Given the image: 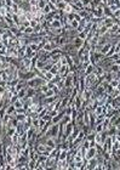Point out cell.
<instances>
[{
	"instance_id": "6da1fadb",
	"label": "cell",
	"mask_w": 120,
	"mask_h": 170,
	"mask_svg": "<svg viewBox=\"0 0 120 170\" xmlns=\"http://www.w3.org/2000/svg\"><path fill=\"white\" fill-rule=\"evenodd\" d=\"M96 82H97V75H96L95 72H93V73H91V74L85 75V83H86V88H91V86L95 84Z\"/></svg>"
},
{
	"instance_id": "7a4b0ae2",
	"label": "cell",
	"mask_w": 120,
	"mask_h": 170,
	"mask_svg": "<svg viewBox=\"0 0 120 170\" xmlns=\"http://www.w3.org/2000/svg\"><path fill=\"white\" fill-rule=\"evenodd\" d=\"M57 162H58V158L56 157H47L45 164H46V169H56Z\"/></svg>"
},
{
	"instance_id": "3957f363",
	"label": "cell",
	"mask_w": 120,
	"mask_h": 170,
	"mask_svg": "<svg viewBox=\"0 0 120 170\" xmlns=\"http://www.w3.org/2000/svg\"><path fill=\"white\" fill-rule=\"evenodd\" d=\"M97 164H98V162H97V158H91V159L86 160V164H85V169L87 170H95L96 167H97Z\"/></svg>"
},
{
	"instance_id": "277c9868",
	"label": "cell",
	"mask_w": 120,
	"mask_h": 170,
	"mask_svg": "<svg viewBox=\"0 0 120 170\" xmlns=\"http://www.w3.org/2000/svg\"><path fill=\"white\" fill-rule=\"evenodd\" d=\"M96 154H97V149H96V146H95V147H90V148H87V151H86V154H85V159L89 160V159H91V158H95Z\"/></svg>"
},
{
	"instance_id": "5b68a950",
	"label": "cell",
	"mask_w": 120,
	"mask_h": 170,
	"mask_svg": "<svg viewBox=\"0 0 120 170\" xmlns=\"http://www.w3.org/2000/svg\"><path fill=\"white\" fill-rule=\"evenodd\" d=\"M69 72H71V69L68 67V64H62L60 68V72H58V75L61 78H64V77H67L69 74Z\"/></svg>"
},
{
	"instance_id": "8992f818",
	"label": "cell",
	"mask_w": 120,
	"mask_h": 170,
	"mask_svg": "<svg viewBox=\"0 0 120 170\" xmlns=\"http://www.w3.org/2000/svg\"><path fill=\"white\" fill-rule=\"evenodd\" d=\"M55 47H57L56 44L55 42H51V41H46L45 44H44V46H42V50H45V51H47V52H51Z\"/></svg>"
},
{
	"instance_id": "52a82bcc",
	"label": "cell",
	"mask_w": 120,
	"mask_h": 170,
	"mask_svg": "<svg viewBox=\"0 0 120 170\" xmlns=\"http://www.w3.org/2000/svg\"><path fill=\"white\" fill-rule=\"evenodd\" d=\"M92 12H93V16H95V17H103V7L101 6V5L96 6L95 9L92 10Z\"/></svg>"
},
{
	"instance_id": "ba28073f",
	"label": "cell",
	"mask_w": 120,
	"mask_h": 170,
	"mask_svg": "<svg viewBox=\"0 0 120 170\" xmlns=\"http://www.w3.org/2000/svg\"><path fill=\"white\" fill-rule=\"evenodd\" d=\"M106 33H108V27H107V26H104V25H102L101 27H98V29H97L96 34H97L98 37H102V35H104Z\"/></svg>"
},
{
	"instance_id": "9c48e42d",
	"label": "cell",
	"mask_w": 120,
	"mask_h": 170,
	"mask_svg": "<svg viewBox=\"0 0 120 170\" xmlns=\"http://www.w3.org/2000/svg\"><path fill=\"white\" fill-rule=\"evenodd\" d=\"M112 45H113V44H110V42H107V44H104V45L101 47V53L106 56L107 53L109 52V50H110V47H112Z\"/></svg>"
},
{
	"instance_id": "30bf717a",
	"label": "cell",
	"mask_w": 120,
	"mask_h": 170,
	"mask_svg": "<svg viewBox=\"0 0 120 170\" xmlns=\"http://www.w3.org/2000/svg\"><path fill=\"white\" fill-rule=\"evenodd\" d=\"M42 77H44L47 82H51V80L55 78V74H53L51 71H46V72H44V73H42Z\"/></svg>"
},
{
	"instance_id": "8fae6325",
	"label": "cell",
	"mask_w": 120,
	"mask_h": 170,
	"mask_svg": "<svg viewBox=\"0 0 120 170\" xmlns=\"http://www.w3.org/2000/svg\"><path fill=\"white\" fill-rule=\"evenodd\" d=\"M103 17H110V18L114 17L113 12L110 11V9L108 6H104V7H103Z\"/></svg>"
},
{
	"instance_id": "7c38bea8",
	"label": "cell",
	"mask_w": 120,
	"mask_h": 170,
	"mask_svg": "<svg viewBox=\"0 0 120 170\" xmlns=\"http://www.w3.org/2000/svg\"><path fill=\"white\" fill-rule=\"evenodd\" d=\"M84 41H85V40L81 39V38H79V37H77V38H74V39H73V44H74L78 49H80L81 46L84 45Z\"/></svg>"
},
{
	"instance_id": "4fadbf2b",
	"label": "cell",
	"mask_w": 120,
	"mask_h": 170,
	"mask_svg": "<svg viewBox=\"0 0 120 170\" xmlns=\"http://www.w3.org/2000/svg\"><path fill=\"white\" fill-rule=\"evenodd\" d=\"M71 122H72L71 114H64V116H63V118L61 119L60 124H61V125H66V124H68V123H71Z\"/></svg>"
},
{
	"instance_id": "5bb4252c",
	"label": "cell",
	"mask_w": 120,
	"mask_h": 170,
	"mask_svg": "<svg viewBox=\"0 0 120 170\" xmlns=\"http://www.w3.org/2000/svg\"><path fill=\"white\" fill-rule=\"evenodd\" d=\"M6 114H10V116H16V107L10 103V105L6 107Z\"/></svg>"
},
{
	"instance_id": "9a60e30c",
	"label": "cell",
	"mask_w": 120,
	"mask_h": 170,
	"mask_svg": "<svg viewBox=\"0 0 120 170\" xmlns=\"http://www.w3.org/2000/svg\"><path fill=\"white\" fill-rule=\"evenodd\" d=\"M67 154H68V149H60L58 160H66L67 159Z\"/></svg>"
},
{
	"instance_id": "2e32d148",
	"label": "cell",
	"mask_w": 120,
	"mask_h": 170,
	"mask_svg": "<svg viewBox=\"0 0 120 170\" xmlns=\"http://www.w3.org/2000/svg\"><path fill=\"white\" fill-rule=\"evenodd\" d=\"M23 125H24V130L27 131V130L29 129V128L32 126V117L27 116V118H26L24 122H23Z\"/></svg>"
},
{
	"instance_id": "e0dca14e",
	"label": "cell",
	"mask_w": 120,
	"mask_h": 170,
	"mask_svg": "<svg viewBox=\"0 0 120 170\" xmlns=\"http://www.w3.org/2000/svg\"><path fill=\"white\" fill-rule=\"evenodd\" d=\"M16 132H17L18 135H21V134H23V132H26L24 125H23V123H22V122H18L17 126H16Z\"/></svg>"
},
{
	"instance_id": "ac0fdd59",
	"label": "cell",
	"mask_w": 120,
	"mask_h": 170,
	"mask_svg": "<svg viewBox=\"0 0 120 170\" xmlns=\"http://www.w3.org/2000/svg\"><path fill=\"white\" fill-rule=\"evenodd\" d=\"M95 68H96V66H93L92 63H90V64H87V67L85 68V75H87V74H91V73H93L95 72Z\"/></svg>"
},
{
	"instance_id": "d6986e66",
	"label": "cell",
	"mask_w": 120,
	"mask_h": 170,
	"mask_svg": "<svg viewBox=\"0 0 120 170\" xmlns=\"http://www.w3.org/2000/svg\"><path fill=\"white\" fill-rule=\"evenodd\" d=\"M50 27H51V28H61V27H62V23H61L60 20H52Z\"/></svg>"
},
{
	"instance_id": "ffe728a7",
	"label": "cell",
	"mask_w": 120,
	"mask_h": 170,
	"mask_svg": "<svg viewBox=\"0 0 120 170\" xmlns=\"http://www.w3.org/2000/svg\"><path fill=\"white\" fill-rule=\"evenodd\" d=\"M26 95H27V88H24V89H22V90H20V91L17 92V96H18V99L21 100H23L26 97Z\"/></svg>"
},
{
	"instance_id": "44dd1931",
	"label": "cell",
	"mask_w": 120,
	"mask_h": 170,
	"mask_svg": "<svg viewBox=\"0 0 120 170\" xmlns=\"http://www.w3.org/2000/svg\"><path fill=\"white\" fill-rule=\"evenodd\" d=\"M118 28H119V25H117V23H114L112 27H110L109 29H108V33L109 34H117L118 32Z\"/></svg>"
},
{
	"instance_id": "7402d4cb",
	"label": "cell",
	"mask_w": 120,
	"mask_h": 170,
	"mask_svg": "<svg viewBox=\"0 0 120 170\" xmlns=\"http://www.w3.org/2000/svg\"><path fill=\"white\" fill-rule=\"evenodd\" d=\"M12 20L16 26H21V18H20L18 14H12Z\"/></svg>"
},
{
	"instance_id": "603a6c76",
	"label": "cell",
	"mask_w": 120,
	"mask_h": 170,
	"mask_svg": "<svg viewBox=\"0 0 120 170\" xmlns=\"http://www.w3.org/2000/svg\"><path fill=\"white\" fill-rule=\"evenodd\" d=\"M11 12L12 14H18V11H20V5H18L17 3H14L12 5H11Z\"/></svg>"
},
{
	"instance_id": "cb8c5ba5",
	"label": "cell",
	"mask_w": 120,
	"mask_h": 170,
	"mask_svg": "<svg viewBox=\"0 0 120 170\" xmlns=\"http://www.w3.org/2000/svg\"><path fill=\"white\" fill-rule=\"evenodd\" d=\"M67 4L66 1H58V3L56 4V6H57V10H64V7L67 6Z\"/></svg>"
},
{
	"instance_id": "d4e9b609",
	"label": "cell",
	"mask_w": 120,
	"mask_h": 170,
	"mask_svg": "<svg viewBox=\"0 0 120 170\" xmlns=\"http://www.w3.org/2000/svg\"><path fill=\"white\" fill-rule=\"evenodd\" d=\"M15 117H16V119H17L18 122H22V123H23V122H24V119H26V118H27V114H26V113H22V114H16Z\"/></svg>"
},
{
	"instance_id": "484cf974",
	"label": "cell",
	"mask_w": 120,
	"mask_h": 170,
	"mask_svg": "<svg viewBox=\"0 0 120 170\" xmlns=\"http://www.w3.org/2000/svg\"><path fill=\"white\" fill-rule=\"evenodd\" d=\"M26 34V35H30V34H33L34 33V28L33 27H30V26H28V27H26L24 32H23Z\"/></svg>"
},
{
	"instance_id": "4316f807",
	"label": "cell",
	"mask_w": 120,
	"mask_h": 170,
	"mask_svg": "<svg viewBox=\"0 0 120 170\" xmlns=\"http://www.w3.org/2000/svg\"><path fill=\"white\" fill-rule=\"evenodd\" d=\"M46 5H47V1H46V0H38V7H39L40 10H42Z\"/></svg>"
},
{
	"instance_id": "83f0119b",
	"label": "cell",
	"mask_w": 120,
	"mask_h": 170,
	"mask_svg": "<svg viewBox=\"0 0 120 170\" xmlns=\"http://www.w3.org/2000/svg\"><path fill=\"white\" fill-rule=\"evenodd\" d=\"M87 33H89V31H86V29H83L80 33H79V38H81V39H86V37H87Z\"/></svg>"
},
{
	"instance_id": "f1b7e54d",
	"label": "cell",
	"mask_w": 120,
	"mask_h": 170,
	"mask_svg": "<svg viewBox=\"0 0 120 170\" xmlns=\"http://www.w3.org/2000/svg\"><path fill=\"white\" fill-rule=\"evenodd\" d=\"M69 26H71L73 29H78V27H79V21H77V20H73V21H71Z\"/></svg>"
},
{
	"instance_id": "f546056e",
	"label": "cell",
	"mask_w": 120,
	"mask_h": 170,
	"mask_svg": "<svg viewBox=\"0 0 120 170\" xmlns=\"http://www.w3.org/2000/svg\"><path fill=\"white\" fill-rule=\"evenodd\" d=\"M55 95H56V94H55V91H53L52 89H49V90L44 94V96H45V97H51V96H55Z\"/></svg>"
},
{
	"instance_id": "4dcf8cb0",
	"label": "cell",
	"mask_w": 120,
	"mask_h": 170,
	"mask_svg": "<svg viewBox=\"0 0 120 170\" xmlns=\"http://www.w3.org/2000/svg\"><path fill=\"white\" fill-rule=\"evenodd\" d=\"M120 83V79H113V80H110L109 84L113 86V88H118V85Z\"/></svg>"
},
{
	"instance_id": "1f68e13d",
	"label": "cell",
	"mask_w": 120,
	"mask_h": 170,
	"mask_svg": "<svg viewBox=\"0 0 120 170\" xmlns=\"http://www.w3.org/2000/svg\"><path fill=\"white\" fill-rule=\"evenodd\" d=\"M81 147H84V148H90V141H89L87 138H85L84 141L81 142Z\"/></svg>"
},
{
	"instance_id": "d6a6232c",
	"label": "cell",
	"mask_w": 120,
	"mask_h": 170,
	"mask_svg": "<svg viewBox=\"0 0 120 170\" xmlns=\"http://www.w3.org/2000/svg\"><path fill=\"white\" fill-rule=\"evenodd\" d=\"M49 89H50V88H49V85H47V84H44V85H41V86L39 88V90L42 92V94H45V92L47 91Z\"/></svg>"
},
{
	"instance_id": "836d02e7",
	"label": "cell",
	"mask_w": 120,
	"mask_h": 170,
	"mask_svg": "<svg viewBox=\"0 0 120 170\" xmlns=\"http://www.w3.org/2000/svg\"><path fill=\"white\" fill-rule=\"evenodd\" d=\"M29 49H32L33 51H36V52H38V51H39V46H38V44H29Z\"/></svg>"
},
{
	"instance_id": "e575fe53",
	"label": "cell",
	"mask_w": 120,
	"mask_h": 170,
	"mask_svg": "<svg viewBox=\"0 0 120 170\" xmlns=\"http://www.w3.org/2000/svg\"><path fill=\"white\" fill-rule=\"evenodd\" d=\"M51 11H52V10H51V7H50L49 4H47V5H46V6L42 9V14H44V15H47V14H50Z\"/></svg>"
},
{
	"instance_id": "d590c367",
	"label": "cell",
	"mask_w": 120,
	"mask_h": 170,
	"mask_svg": "<svg viewBox=\"0 0 120 170\" xmlns=\"http://www.w3.org/2000/svg\"><path fill=\"white\" fill-rule=\"evenodd\" d=\"M51 118H52V117H51V114L47 112V113H46L44 117H41V119H42L44 122H50V120H51Z\"/></svg>"
},
{
	"instance_id": "8d00e7d4",
	"label": "cell",
	"mask_w": 120,
	"mask_h": 170,
	"mask_svg": "<svg viewBox=\"0 0 120 170\" xmlns=\"http://www.w3.org/2000/svg\"><path fill=\"white\" fill-rule=\"evenodd\" d=\"M14 106H15V107H16V108H21V107H23V102H22L21 100L18 99V100H17V101H16V102H15V103H14Z\"/></svg>"
},
{
	"instance_id": "74e56055",
	"label": "cell",
	"mask_w": 120,
	"mask_h": 170,
	"mask_svg": "<svg viewBox=\"0 0 120 170\" xmlns=\"http://www.w3.org/2000/svg\"><path fill=\"white\" fill-rule=\"evenodd\" d=\"M95 131H96V132H102V131H103V125L102 124H96Z\"/></svg>"
},
{
	"instance_id": "f35d334b",
	"label": "cell",
	"mask_w": 120,
	"mask_h": 170,
	"mask_svg": "<svg viewBox=\"0 0 120 170\" xmlns=\"http://www.w3.org/2000/svg\"><path fill=\"white\" fill-rule=\"evenodd\" d=\"M0 14L5 17V16H6V14H7V7L6 6H1V7H0Z\"/></svg>"
},
{
	"instance_id": "ab89813d",
	"label": "cell",
	"mask_w": 120,
	"mask_h": 170,
	"mask_svg": "<svg viewBox=\"0 0 120 170\" xmlns=\"http://www.w3.org/2000/svg\"><path fill=\"white\" fill-rule=\"evenodd\" d=\"M39 25V22L36 21L35 18H34V20H30V27H33V28H35L36 26Z\"/></svg>"
},
{
	"instance_id": "60d3db41",
	"label": "cell",
	"mask_w": 120,
	"mask_h": 170,
	"mask_svg": "<svg viewBox=\"0 0 120 170\" xmlns=\"http://www.w3.org/2000/svg\"><path fill=\"white\" fill-rule=\"evenodd\" d=\"M108 7H109V9H110V11H112L113 14H114V12H115V11H117V10H119V9H118V6H117V5H114V4H113V5H109V6H108Z\"/></svg>"
},
{
	"instance_id": "b9f144b4",
	"label": "cell",
	"mask_w": 120,
	"mask_h": 170,
	"mask_svg": "<svg viewBox=\"0 0 120 170\" xmlns=\"http://www.w3.org/2000/svg\"><path fill=\"white\" fill-rule=\"evenodd\" d=\"M81 3H83L84 7H86V6H90V4H91V0H81Z\"/></svg>"
},
{
	"instance_id": "7bdbcfd3",
	"label": "cell",
	"mask_w": 120,
	"mask_h": 170,
	"mask_svg": "<svg viewBox=\"0 0 120 170\" xmlns=\"http://www.w3.org/2000/svg\"><path fill=\"white\" fill-rule=\"evenodd\" d=\"M14 4V1L12 0H5V6H9V7H11V5Z\"/></svg>"
},
{
	"instance_id": "ee69618b",
	"label": "cell",
	"mask_w": 120,
	"mask_h": 170,
	"mask_svg": "<svg viewBox=\"0 0 120 170\" xmlns=\"http://www.w3.org/2000/svg\"><path fill=\"white\" fill-rule=\"evenodd\" d=\"M5 91H6V86L0 85V94H1V95H4V94H5Z\"/></svg>"
},
{
	"instance_id": "f6af8a7d",
	"label": "cell",
	"mask_w": 120,
	"mask_h": 170,
	"mask_svg": "<svg viewBox=\"0 0 120 170\" xmlns=\"http://www.w3.org/2000/svg\"><path fill=\"white\" fill-rule=\"evenodd\" d=\"M47 3H51V4H55V5H56L58 1H57V0H47Z\"/></svg>"
},
{
	"instance_id": "bcb514c9",
	"label": "cell",
	"mask_w": 120,
	"mask_h": 170,
	"mask_svg": "<svg viewBox=\"0 0 120 170\" xmlns=\"http://www.w3.org/2000/svg\"><path fill=\"white\" fill-rule=\"evenodd\" d=\"M117 34H119V35H120V26H119V28H118V32H117Z\"/></svg>"
},
{
	"instance_id": "7dc6e473",
	"label": "cell",
	"mask_w": 120,
	"mask_h": 170,
	"mask_svg": "<svg viewBox=\"0 0 120 170\" xmlns=\"http://www.w3.org/2000/svg\"><path fill=\"white\" fill-rule=\"evenodd\" d=\"M1 20H4V16L1 14H0V21H1Z\"/></svg>"
},
{
	"instance_id": "c3c4849f",
	"label": "cell",
	"mask_w": 120,
	"mask_h": 170,
	"mask_svg": "<svg viewBox=\"0 0 120 170\" xmlns=\"http://www.w3.org/2000/svg\"><path fill=\"white\" fill-rule=\"evenodd\" d=\"M117 129H119V130H120V124H119V125H118V126H117Z\"/></svg>"
}]
</instances>
